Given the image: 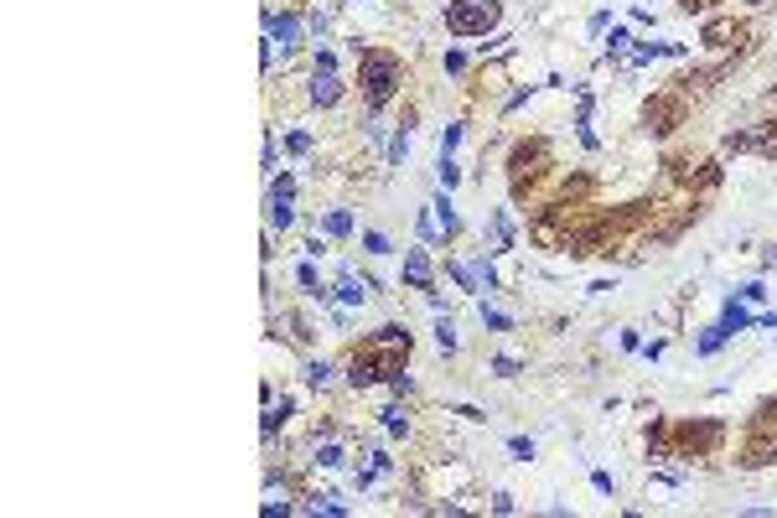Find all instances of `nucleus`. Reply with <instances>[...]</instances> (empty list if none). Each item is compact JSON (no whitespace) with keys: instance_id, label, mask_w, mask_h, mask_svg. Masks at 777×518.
Listing matches in <instances>:
<instances>
[{"instance_id":"1","label":"nucleus","mask_w":777,"mask_h":518,"mask_svg":"<svg viewBox=\"0 0 777 518\" xmlns=\"http://www.w3.org/2000/svg\"><path fill=\"white\" fill-rule=\"evenodd\" d=\"M358 78H363V99L378 109V104H389V99H394V83H399V62H394L389 52H363V73H358Z\"/></svg>"},{"instance_id":"2","label":"nucleus","mask_w":777,"mask_h":518,"mask_svg":"<svg viewBox=\"0 0 777 518\" xmlns=\"http://www.w3.org/2000/svg\"><path fill=\"white\" fill-rule=\"evenodd\" d=\"M493 21H497V0H456V6H446V26L456 36H477Z\"/></svg>"},{"instance_id":"3","label":"nucleus","mask_w":777,"mask_h":518,"mask_svg":"<svg viewBox=\"0 0 777 518\" xmlns=\"http://www.w3.org/2000/svg\"><path fill=\"white\" fill-rule=\"evenodd\" d=\"M265 36L280 42V52H296L301 47V16H275V11H265Z\"/></svg>"},{"instance_id":"4","label":"nucleus","mask_w":777,"mask_h":518,"mask_svg":"<svg viewBox=\"0 0 777 518\" xmlns=\"http://www.w3.org/2000/svg\"><path fill=\"white\" fill-rule=\"evenodd\" d=\"M373 290H378L373 275H358V270H342V275H337V296L348 301V306H363Z\"/></svg>"},{"instance_id":"5","label":"nucleus","mask_w":777,"mask_h":518,"mask_svg":"<svg viewBox=\"0 0 777 518\" xmlns=\"http://www.w3.org/2000/svg\"><path fill=\"white\" fill-rule=\"evenodd\" d=\"M404 280L420 285V290H430V259H425V249H410V254H404Z\"/></svg>"},{"instance_id":"6","label":"nucleus","mask_w":777,"mask_h":518,"mask_svg":"<svg viewBox=\"0 0 777 518\" xmlns=\"http://www.w3.org/2000/svg\"><path fill=\"white\" fill-rule=\"evenodd\" d=\"M337 99H342L337 73H316V78H311V104H322V109H326V104H337Z\"/></svg>"},{"instance_id":"7","label":"nucleus","mask_w":777,"mask_h":518,"mask_svg":"<svg viewBox=\"0 0 777 518\" xmlns=\"http://www.w3.org/2000/svg\"><path fill=\"white\" fill-rule=\"evenodd\" d=\"M720 327H726V332H731V337H736V332H746V327H757V316H752V311H746V306H736V301H726V306H720Z\"/></svg>"},{"instance_id":"8","label":"nucleus","mask_w":777,"mask_h":518,"mask_svg":"<svg viewBox=\"0 0 777 518\" xmlns=\"http://www.w3.org/2000/svg\"><path fill=\"white\" fill-rule=\"evenodd\" d=\"M726 337H731V332H726V327H720V322H715V327H705V332H700V337H694V353H700V357H710V353H720V342H726Z\"/></svg>"},{"instance_id":"9","label":"nucleus","mask_w":777,"mask_h":518,"mask_svg":"<svg viewBox=\"0 0 777 518\" xmlns=\"http://www.w3.org/2000/svg\"><path fill=\"white\" fill-rule=\"evenodd\" d=\"M373 348H410V332L389 322V327H378V332H373Z\"/></svg>"},{"instance_id":"10","label":"nucleus","mask_w":777,"mask_h":518,"mask_svg":"<svg viewBox=\"0 0 777 518\" xmlns=\"http://www.w3.org/2000/svg\"><path fill=\"white\" fill-rule=\"evenodd\" d=\"M322 229H326V233H332V238H342V233H352V212H342V207H332V212H326V218H322Z\"/></svg>"},{"instance_id":"11","label":"nucleus","mask_w":777,"mask_h":518,"mask_svg":"<svg viewBox=\"0 0 777 518\" xmlns=\"http://www.w3.org/2000/svg\"><path fill=\"white\" fill-rule=\"evenodd\" d=\"M430 207H436V218L446 223V233H456V229H462V218H456V207H451V197H446V192H441Z\"/></svg>"},{"instance_id":"12","label":"nucleus","mask_w":777,"mask_h":518,"mask_svg":"<svg viewBox=\"0 0 777 518\" xmlns=\"http://www.w3.org/2000/svg\"><path fill=\"white\" fill-rule=\"evenodd\" d=\"M306 383H316V389L332 383V363H326V357H311V363H306Z\"/></svg>"},{"instance_id":"13","label":"nucleus","mask_w":777,"mask_h":518,"mask_svg":"<svg viewBox=\"0 0 777 518\" xmlns=\"http://www.w3.org/2000/svg\"><path fill=\"white\" fill-rule=\"evenodd\" d=\"M482 322L493 327V332H508V327H513V316H508V311H497V306H487V301H482Z\"/></svg>"},{"instance_id":"14","label":"nucleus","mask_w":777,"mask_h":518,"mask_svg":"<svg viewBox=\"0 0 777 518\" xmlns=\"http://www.w3.org/2000/svg\"><path fill=\"white\" fill-rule=\"evenodd\" d=\"M404 151H410V125H404L399 135L389 140V166H399V161H404Z\"/></svg>"},{"instance_id":"15","label":"nucleus","mask_w":777,"mask_h":518,"mask_svg":"<svg viewBox=\"0 0 777 518\" xmlns=\"http://www.w3.org/2000/svg\"><path fill=\"white\" fill-rule=\"evenodd\" d=\"M384 430H394V435H404V430H410V420H404V409H399V404H389V409H384Z\"/></svg>"},{"instance_id":"16","label":"nucleus","mask_w":777,"mask_h":518,"mask_svg":"<svg viewBox=\"0 0 777 518\" xmlns=\"http://www.w3.org/2000/svg\"><path fill=\"white\" fill-rule=\"evenodd\" d=\"M316 461H322V467H342V446H337V441L316 446Z\"/></svg>"},{"instance_id":"17","label":"nucleus","mask_w":777,"mask_h":518,"mask_svg":"<svg viewBox=\"0 0 777 518\" xmlns=\"http://www.w3.org/2000/svg\"><path fill=\"white\" fill-rule=\"evenodd\" d=\"M363 249H368V254H389V238L378 233V229H368V233H363Z\"/></svg>"},{"instance_id":"18","label":"nucleus","mask_w":777,"mask_h":518,"mask_svg":"<svg viewBox=\"0 0 777 518\" xmlns=\"http://www.w3.org/2000/svg\"><path fill=\"white\" fill-rule=\"evenodd\" d=\"M518 368H523L518 357H493V374L497 379H518Z\"/></svg>"},{"instance_id":"19","label":"nucleus","mask_w":777,"mask_h":518,"mask_svg":"<svg viewBox=\"0 0 777 518\" xmlns=\"http://www.w3.org/2000/svg\"><path fill=\"white\" fill-rule=\"evenodd\" d=\"M436 342H441L446 353H456V327H451V316H446V322L436 327Z\"/></svg>"},{"instance_id":"20","label":"nucleus","mask_w":777,"mask_h":518,"mask_svg":"<svg viewBox=\"0 0 777 518\" xmlns=\"http://www.w3.org/2000/svg\"><path fill=\"white\" fill-rule=\"evenodd\" d=\"M420 238H425V244H436V207L420 212Z\"/></svg>"},{"instance_id":"21","label":"nucleus","mask_w":777,"mask_h":518,"mask_svg":"<svg viewBox=\"0 0 777 518\" xmlns=\"http://www.w3.org/2000/svg\"><path fill=\"white\" fill-rule=\"evenodd\" d=\"M508 451H513L518 461H534V441H523V435H513V441H508Z\"/></svg>"},{"instance_id":"22","label":"nucleus","mask_w":777,"mask_h":518,"mask_svg":"<svg viewBox=\"0 0 777 518\" xmlns=\"http://www.w3.org/2000/svg\"><path fill=\"white\" fill-rule=\"evenodd\" d=\"M456 140H462V125H446V135H441V156H451V151H456Z\"/></svg>"},{"instance_id":"23","label":"nucleus","mask_w":777,"mask_h":518,"mask_svg":"<svg viewBox=\"0 0 777 518\" xmlns=\"http://www.w3.org/2000/svg\"><path fill=\"white\" fill-rule=\"evenodd\" d=\"M741 296H746V301H767V285H762V280H746Z\"/></svg>"},{"instance_id":"24","label":"nucleus","mask_w":777,"mask_h":518,"mask_svg":"<svg viewBox=\"0 0 777 518\" xmlns=\"http://www.w3.org/2000/svg\"><path fill=\"white\" fill-rule=\"evenodd\" d=\"M441 182H446V187H456V166H451V156H441Z\"/></svg>"},{"instance_id":"25","label":"nucleus","mask_w":777,"mask_h":518,"mask_svg":"<svg viewBox=\"0 0 777 518\" xmlns=\"http://www.w3.org/2000/svg\"><path fill=\"white\" fill-rule=\"evenodd\" d=\"M591 482H596V493H612V487H617L612 472H591Z\"/></svg>"},{"instance_id":"26","label":"nucleus","mask_w":777,"mask_h":518,"mask_svg":"<svg viewBox=\"0 0 777 518\" xmlns=\"http://www.w3.org/2000/svg\"><path fill=\"white\" fill-rule=\"evenodd\" d=\"M757 327H767L772 337H777V311H762V316H757Z\"/></svg>"}]
</instances>
